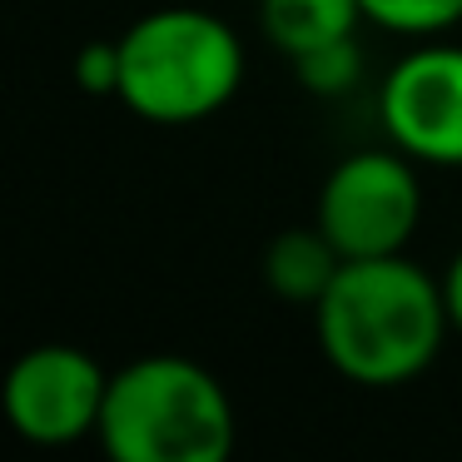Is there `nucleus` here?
<instances>
[{
    "label": "nucleus",
    "mask_w": 462,
    "mask_h": 462,
    "mask_svg": "<svg viewBox=\"0 0 462 462\" xmlns=\"http://www.w3.org/2000/svg\"><path fill=\"white\" fill-rule=\"evenodd\" d=\"M319 348L333 373L358 388H402L432 368L452 319L442 283L408 254L343 259L338 279L313 303Z\"/></svg>",
    "instance_id": "1"
},
{
    "label": "nucleus",
    "mask_w": 462,
    "mask_h": 462,
    "mask_svg": "<svg viewBox=\"0 0 462 462\" xmlns=\"http://www.w3.org/2000/svg\"><path fill=\"white\" fill-rule=\"evenodd\" d=\"M234 432L239 418L224 383L194 358L154 353L110 378L95 438L115 462H224Z\"/></svg>",
    "instance_id": "2"
},
{
    "label": "nucleus",
    "mask_w": 462,
    "mask_h": 462,
    "mask_svg": "<svg viewBox=\"0 0 462 462\" xmlns=\"http://www.w3.org/2000/svg\"><path fill=\"white\" fill-rule=\"evenodd\" d=\"M244 85V45L229 21L194 5L150 11L120 35V105L150 125H199Z\"/></svg>",
    "instance_id": "3"
},
{
    "label": "nucleus",
    "mask_w": 462,
    "mask_h": 462,
    "mask_svg": "<svg viewBox=\"0 0 462 462\" xmlns=\"http://www.w3.org/2000/svg\"><path fill=\"white\" fill-rule=\"evenodd\" d=\"M422 219V189L412 154L402 150H358L319 189V229L343 259L402 254Z\"/></svg>",
    "instance_id": "4"
},
{
    "label": "nucleus",
    "mask_w": 462,
    "mask_h": 462,
    "mask_svg": "<svg viewBox=\"0 0 462 462\" xmlns=\"http://www.w3.org/2000/svg\"><path fill=\"white\" fill-rule=\"evenodd\" d=\"M110 373L70 343H41L21 353L5 373V418L35 448H70L100 432Z\"/></svg>",
    "instance_id": "5"
},
{
    "label": "nucleus",
    "mask_w": 462,
    "mask_h": 462,
    "mask_svg": "<svg viewBox=\"0 0 462 462\" xmlns=\"http://www.w3.org/2000/svg\"><path fill=\"white\" fill-rule=\"evenodd\" d=\"M388 140L402 154L462 170V45H418L388 70L378 95Z\"/></svg>",
    "instance_id": "6"
},
{
    "label": "nucleus",
    "mask_w": 462,
    "mask_h": 462,
    "mask_svg": "<svg viewBox=\"0 0 462 462\" xmlns=\"http://www.w3.org/2000/svg\"><path fill=\"white\" fill-rule=\"evenodd\" d=\"M343 254L333 249V239L313 224V229H289L269 244L263 254V283L289 303H319L328 293V283L338 279Z\"/></svg>",
    "instance_id": "7"
},
{
    "label": "nucleus",
    "mask_w": 462,
    "mask_h": 462,
    "mask_svg": "<svg viewBox=\"0 0 462 462\" xmlns=\"http://www.w3.org/2000/svg\"><path fill=\"white\" fill-rule=\"evenodd\" d=\"M363 21L358 0H263L259 5V25L273 45H279L289 60L309 51H323V45L353 41Z\"/></svg>",
    "instance_id": "8"
},
{
    "label": "nucleus",
    "mask_w": 462,
    "mask_h": 462,
    "mask_svg": "<svg viewBox=\"0 0 462 462\" xmlns=\"http://www.w3.org/2000/svg\"><path fill=\"white\" fill-rule=\"evenodd\" d=\"M358 5L368 25L408 35V41H432V35L462 25V0H358Z\"/></svg>",
    "instance_id": "9"
},
{
    "label": "nucleus",
    "mask_w": 462,
    "mask_h": 462,
    "mask_svg": "<svg viewBox=\"0 0 462 462\" xmlns=\"http://www.w3.org/2000/svg\"><path fill=\"white\" fill-rule=\"evenodd\" d=\"M363 70V55L358 41H338V45H323V51H309L293 60V75H299L303 90L313 95H343Z\"/></svg>",
    "instance_id": "10"
},
{
    "label": "nucleus",
    "mask_w": 462,
    "mask_h": 462,
    "mask_svg": "<svg viewBox=\"0 0 462 462\" xmlns=\"http://www.w3.org/2000/svg\"><path fill=\"white\" fill-rule=\"evenodd\" d=\"M75 85L90 95H120V41H95L75 55Z\"/></svg>",
    "instance_id": "11"
},
{
    "label": "nucleus",
    "mask_w": 462,
    "mask_h": 462,
    "mask_svg": "<svg viewBox=\"0 0 462 462\" xmlns=\"http://www.w3.org/2000/svg\"><path fill=\"white\" fill-rule=\"evenodd\" d=\"M442 299H448V319H452V328L462 333V254L448 263V273H442Z\"/></svg>",
    "instance_id": "12"
}]
</instances>
